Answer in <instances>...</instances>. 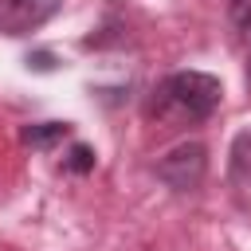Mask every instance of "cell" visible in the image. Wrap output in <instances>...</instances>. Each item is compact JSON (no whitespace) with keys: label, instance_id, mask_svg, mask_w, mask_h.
<instances>
[{"label":"cell","instance_id":"1","mask_svg":"<svg viewBox=\"0 0 251 251\" xmlns=\"http://www.w3.org/2000/svg\"><path fill=\"white\" fill-rule=\"evenodd\" d=\"M220 98H224L220 78H212L204 71H176V75H169L161 82V106H173L188 122L212 118L216 106H220Z\"/></svg>","mask_w":251,"mask_h":251},{"label":"cell","instance_id":"2","mask_svg":"<svg viewBox=\"0 0 251 251\" xmlns=\"http://www.w3.org/2000/svg\"><path fill=\"white\" fill-rule=\"evenodd\" d=\"M204 169H208V149L200 141H184V145H176L173 153H165L157 161V176L176 192L196 188L204 180Z\"/></svg>","mask_w":251,"mask_h":251},{"label":"cell","instance_id":"3","mask_svg":"<svg viewBox=\"0 0 251 251\" xmlns=\"http://www.w3.org/2000/svg\"><path fill=\"white\" fill-rule=\"evenodd\" d=\"M59 12V0H0V31L27 35Z\"/></svg>","mask_w":251,"mask_h":251},{"label":"cell","instance_id":"4","mask_svg":"<svg viewBox=\"0 0 251 251\" xmlns=\"http://www.w3.org/2000/svg\"><path fill=\"white\" fill-rule=\"evenodd\" d=\"M20 137H24V145H31V149H51L55 141L71 137V126H63V122H43V126H27Z\"/></svg>","mask_w":251,"mask_h":251},{"label":"cell","instance_id":"5","mask_svg":"<svg viewBox=\"0 0 251 251\" xmlns=\"http://www.w3.org/2000/svg\"><path fill=\"white\" fill-rule=\"evenodd\" d=\"M231 180L251 184V129L235 133V141H231Z\"/></svg>","mask_w":251,"mask_h":251},{"label":"cell","instance_id":"6","mask_svg":"<svg viewBox=\"0 0 251 251\" xmlns=\"http://www.w3.org/2000/svg\"><path fill=\"white\" fill-rule=\"evenodd\" d=\"M227 20H231L235 35L251 47V0H227Z\"/></svg>","mask_w":251,"mask_h":251},{"label":"cell","instance_id":"7","mask_svg":"<svg viewBox=\"0 0 251 251\" xmlns=\"http://www.w3.org/2000/svg\"><path fill=\"white\" fill-rule=\"evenodd\" d=\"M63 169H67V173H86V169H94V149H90V145H75Z\"/></svg>","mask_w":251,"mask_h":251},{"label":"cell","instance_id":"8","mask_svg":"<svg viewBox=\"0 0 251 251\" xmlns=\"http://www.w3.org/2000/svg\"><path fill=\"white\" fill-rule=\"evenodd\" d=\"M247 78H251V47H247Z\"/></svg>","mask_w":251,"mask_h":251}]
</instances>
